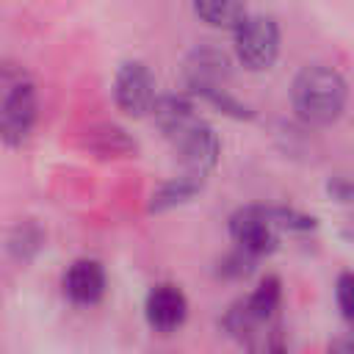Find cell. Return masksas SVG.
<instances>
[{
    "mask_svg": "<svg viewBox=\"0 0 354 354\" xmlns=\"http://www.w3.org/2000/svg\"><path fill=\"white\" fill-rule=\"evenodd\" d=\"M348 102L346 77L324 64H307L290 83V105L296 116L310 127H326L337 122Z\"/></svg>",
    "mask_w": 354,
    "mask_h": 354,
    "instance_id": "1",
    "label": "cell"
},
{
    "mask_svg": "<svg viewBox=\"0 0 354 354\" xmlns=\"http://www.w3.org/2000/svg\"><path fill=\"white\" fill-rule=\"evenodd\" d=\"M235 53H238V61L252 72H263V69L274 66V61L279 55L277 19L271 14L249 11V17L235 30Z\"/></svg>",
    "mask_w": 354,
    "mask_h": 354,
    "instance_id": "2",
    "label": "cell"
},
{
    "mask_svg": "<svg viewBox=\"0 0 354 354\" xmlns=\"http://www.w3.org/2000/svg\"><path fill=\"white\" fill-rule=\"evenodd\" d=\"M155 75L144 61H124L113 75V100L130 116H144L155 108Z\"/></svg>",
    "mask_w": 354,
    "mask_h": 354,
    "instance_id": "3",
    "label": "cell"
},
{
    "mask_svg": "<svg viewBox=\"0 0 354 354\" xmlns=\"http://www.w3.org/2000/svg\"><path fill=\"white\" fill-rule=\"evenodd\" d=\"M230 235L235 241V249L252 254V257H263L271 254L279 243L274 224L268 221L263 205H246L238 207L230 216Z\"/></svg>",
    "mask_w": 354,
    "mask_h": 354,
    "instance_id": "4",
    "label": "cell"
},
{
    "mask_svg": "<svg viewBox=\"0 0 354 354\" xmlns=\"http://www.w3.org/2000/svg\"><path fill=\"white\" fill-rule=\"evenodd\" d=\"M36 116H39L36 86L33 80H28L0 100V138L11 147H19L30 136Z\"/></svg>",
    "mask_w": 354,
    "mask_h": 354,
    "instance_id": "5",
    "label": "cell"
},
{
    "mask_svg": "<svg viewBox=\"0 0 354 354\" xmlns=\"http://www.w3.org/2000/svg\"><path fill=\"white\" fill-rule=\"evenodd\" d=\"M174 147H177V155L185 171L199 174V177H207V171L218 163V155H221V141L216 130L202 119H196L188 130H183L174 138Z\"/></svg>",
    "mask_w": 354,
    "mask_h": 354,
    "instance_id": "6",
    "label": "cell"
},
{
    "mask_svg": "<svg viewBox=\"0 0 354 354\" xmlns=\"http://www.w3.org/2000/svg\"><path fill=\"white\" fill-rule=\"evenodd\" d=\"M144 318L155 332H174L188 318V299L180 285L174 282H158L144 296Z\"/></svg>",
    "mask_w": 354,
    "mask_h": 354,
    "instance_id": "7",
    "label": "cell"
},
{
    "mask_svg": "<svg viewBox=\"0 0 354 354\" xmlns=\"http://www.w3.org/2000/svg\"><path fill=\"white\" fill-rule=\"evenodd\" d=\"M61 288H64V296H66L72 304H80V307L97 304V301L105 296V290H108V277H105L102 263L94 260V257H80V260H75V263L64 271Z\"/></svg>",
    "mask_w": 354,
    "mask_h": 354,
    "instance_id": "8",
    "label": "cell"
},
{
    "mask_svg": "<svg viewBox=\"0 0 354 354\" xmlns=\"http://www.w3.org/2000/svg\"><path fill=\"white\" fill-rule=\"evenodd\" d=\"M185 83L191 91L199 88H213V86H224L230 77V58L218 50V47H196L191 50V55L185 58Z\"/></svg>",
    "mask_w": 354,
    "mask_h": 354,
    "instance_id": "9",
    "label": "cell"
},
{
    "mask_svg": "<svg viewBox=\"0 0 354 354\" xmlns=\"http://www.w3.org/2000/svg\"><path fill=\"white\" fill-rule=\"evenodd\" d=\"M152 116H155V124L160 127V133L174 141L183 130H188L196 122V108H194L191 97H185V94H160L155 100Z\"/></svg>",
    "mask_w": 354,
    "mask_h": 354,
    "instance_id": "10",
    "label": "cell"
},
{
    "mask_svg": "<svg viewBox=\"0 0 354 354\" xmlns=\"http://www.w3.org/2000/svg\"><path fill=\"white\" fill-rule=\"evenodd\" d=\"M205 180H207V177H199V174H191V171H183L180 177L166 180L160 188L152 191V196H149V210H152V213H163V210H171V207H177V205L191 202V199L205 188Z\"/></svg>",
    "mask_w": 354,
    "mask_h": 354,
    "instance_id": "11",
    "label": "cell"
},
{
    "mask_svg": "<svg viewBox=\"0 0 354 354\" xmlns=\"http://www.w3.org/2000/svg\"><path fill=\"white\" fill-rule=\"evenodd\" d=\"M86 147L102 158H119V155H127L130 149H136V141L127 136L124 127H119L113 122H97L86 130Z\"/></svg>",
    "mask_w": 354,
    "mask_h": 354,
    "instance_id": "12",
    "label": "cell"
},
{
    "mask_svg": "<svg viewBox=\"0 0 354 354\" xmlns=\"http://www.w3.org/2000/svg\"><path fill=\"white\" fill-rule=\"evenodd\" d=\"M279 301H282V282H279V277H274V274L263 277L260 285H257L246 299H241L243 313L252 318V324L266 321V318L279 307Z\"/></svg>",
    "mask_w": 354,
    "mask_h": 354,
    "instance_id": "13",
    "label": "cell"
},
{
    "mask_svg": "<svg viewBox=\"0 0 354 354\" xmlns=\"http://www.w3.org/2000/svg\"><path fill=\"white\" fill-rule=\"evenodd\" d=\"M194 14L202 17L207 25L213 28H227V30H238L241 22L249 17V8L243 3H218V0H210V3H194Z\"/></svg>",
    "mask_w": 354,
    "mask_h": 354,
    "instance_id": "14",
    "label": "cell"
},
{
    "mask_svg": "<svg viewBox=\"0 0 354 354\" xmlns=\"http://www.w3.org/2000/svg\"><path fill=\"white\" fill-rule=\"evenodd\" d=\"M268 221L274 224V230H288V232H313L318 227V221L296 207H282V205H263Z\"/></svg>",
    "mask_w": 354,
    "mask_h": 354,
    "instance_id": "15",
    "label": "cell"
},
{
    "mask_svg": "<svg viewBox=\"0 0 354 354\" xmlns=\"http://www.w3.org/2000/svg\"><path fill=\"white\" fill-rule=\"evenodd\" d=\"M191 94H199V97H205L207 102H213L218 111H224L227 116H235V119H252L254 116V111L243 102V100H238L235 94H230V88L227 86H213V88H199V91H191Z\"/></svg>",
    "mask_w": 354,
    "mask_h": 354,
    "instance_id": "16",
    "label": "cell"
},
{
    "mask_svg": "<svg viewBox=\"0 0 354 354\" xmlns=\"http://www.w3.org/2000/svg\"><path fill=\"white\" fill-rule=\"evenodd\" d=\"M335 301L346 321L354 324V271H343L335 279Z\"/></svg>",
    "mask_w": 354,
    "mask_h": 354,
    "instance_id": "17",
    "label": "cell"
},
{
    "mask_svg": "<svg viewBox=\"0 0 354 354\" xmlns=\"http://www.w3.org/2000/svg\"><path fill=\"white\" fill-rule=\"evenodd\" d=\"M254 260H257V257H252V254H246V252H241V249H232V252L218 263V274H221V277H230V279L246 277V274H252Z\"/></svg>",
    "mask_w": 354,
    "mask_h": 354,
    "instance_id": "18",
    "label": "cell"
},
{
    "mask_svg": "<svg viewBox=\"0 0 354 354\" xmlns=\"http://www.w3.org/2000/svg\"><path fill=\"white\" fill-rule=\"evenodd\" d=\"M30 77H28V72L19 66V64H14V61H0V100L6 97V94H11L17 86H22V83H28Z\"/></svg>",
    "mask_w": 354,
    "mask_h": 354,
    "instance_id": "19",
    "label": "cell"
},
{
    "mask_svg": "<svg viewBox=\"0 0 354 354\" xmlns=\"http://www.w3.org/2000/svg\"><path fill=\"white\" fill-rule=\"evenodd\" d=\"M326 191H329L332 199H337V202H348V199L354 196V183L346 180V177H332V180L326 183Z\"/></svg>",
    "mask_w": 354,
    "mask_h": 354,
    "instance_id": "20",
    "label": "cell"
},
{
    "mask_svg": "<svg viewBox=\"0 0 354 354\" xmlns=\"http://www.w3.org/2000/svg\"><path fill=\"white\" fill-rule=\"evenodd\" d=\"M329 354H354V337H337V340H332Z\"/></svg>",
    "mask_w": 354,
    "mask_h": 354,
    "instance_id": "21",
    "label": "cell"
},
{
    "mask_svg": "<svg viewBox=\"0 0 354 354\" xmlns=\"http://www.w3.org/2000/svg\"><path fill=\"white\" fill-rule=\"evenodd\" d=\"M266 354H290V351H288L282 343H274V346H268V351H266Z\"/></svg>",
    "mask_w": 354,
    "mask_h": 354,
    "instance_id": "22",
    "label": "cell"
}]
</instances>
